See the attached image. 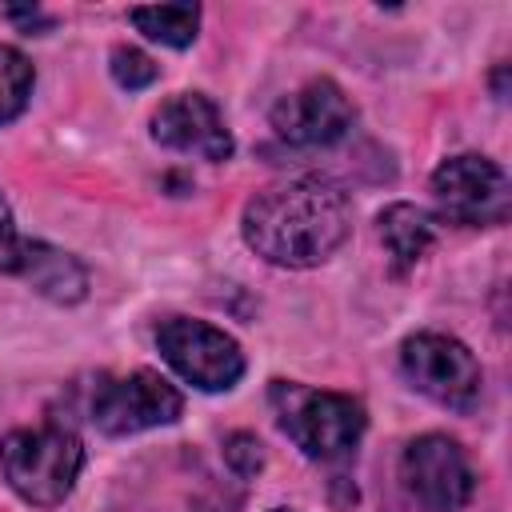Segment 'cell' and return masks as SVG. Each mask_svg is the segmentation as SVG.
<instances>
[{
	"mask_svg": "<svg viewBox=\"0 0 512 512\" xmlns=\"http://www.w3.org/2000/svg\"><path fill=\"white\" fill-rule=\"evenodd\" d=\"M268 512H292V508H268Z\"/></svg>",
	"mask_w": 512,
	"mask_h": 512,
	"instance_id": "obj_18",
	"label": "cell"
},
{
	"mask_svg": "<svg viewBox=\"0 0 512 512\" xmlns=\"http://www.w3.org/2000/svg\"><path fill=\"white\" fill-rule=\"evenodd\" d=\"M380 244H384V256L392 264L396 276L412 272L428 248L436 244V216L424 212L420 204H408V200H396L380 212Z\"/></svg>",
	"mask_w": 512,
	"mask_h": 512,
	"instance_id": "obj_11",
	"label": "cell"
},
{
	"mask_svg": "<svg viewBox=\"0 0 512 512\" xmlns=\"http://www.w3.org/2000/svg\"><path fill=\"white\" fill-rule=\"evenodd\" d=\"M152 140L168 152L200 156V160H228L236 140L224 124V112L204 92H176L152 112Z\"/></svg>",
	"mask_w": 512,
	"mask_h": 512,
	"instance_id": "obj_10",
	"label": "cell"
},
{
	"mask_svg": "<svg viewBox=\"0 0 512 512\" xmlns=\"http://www.w3.org/2000/svg\"><path fill=\"white\" fill-rule=\"evenodd\" d=\"M268 404L276 412L280 432L308 456V460H348L368 428L364 404L344 396V392H328V388H308L296 380H272L268 384Z\"/></svg>",
	"mask_w": 512,
	"mask_h": 512,
	"instance_id": "obj_2",
	"label": "cell"
},
{
	"mask_svg": "<svg viewBox=\"0 0 512 512\" xmlns=\"http://www.w3.org/2000/svg\"><path fill=\"white\" fill-rule=\"evenodd\" d=\"M20 276L48 300L56 304H76L84 300L88 292V272L76 256L44 244V240H28L24 244V264H20Z\"/></svg>",
	"mask_w": 512,
	"mask_h": 512,
	"instance_id": "obj_12",
	"label": "cell"
},
{
	"mask_svg": "<svg viewBox=\"0 0 512 512\" xmlns=\"http://www.w3.org/2000/svg\"><path fill=\"white\" fill-rule=\"evenodd\" d=\"M400 480L412 500L428 512H460L476 492V472L460 440L424 432L400 452Z\"/></svg>",
	"mask_w": 512,
	"mask_h": 512,
	"instance_id": "obj_8",
	"label": "cell"
},
{
	"mask_svg": "<svg viewBox=\"0 0 512 512\" xmlns=\"http://www.w3.org/2000/svg\"><path fill=\"white\" fill-rule=\"evenodd\" d=\"M108 72H112V80H116L120 88H128V92H140V88L156 84V76H160V64H156L148 52L132 48V44H116V48H112V56H108Z\"/></svg>",
	"mask_w": 512,
	"mask_h": 512,
	"instance_id": "obj_15",
	"label": "cell"
},
{
	"mask_svg": "<svg viewBox=\"0 0 512 512\" xmlns=\"http://www.w3.org/2000/svg\"><path fill=\"white\" fill-rule=\"evenodd\" d=\"M352 232V200L324 176H292L260 188L240 216L244 244L276 268H316Z\"/></svg>",
	"mask_w": 512,
	"mask_h": 512,
	"instance_id": "obj_1",
	"label": "cell"
},
{
	"mask_svg": "<svg viewBox=\"0 0 512 512\" xmlns=\"http://www.w3.org/2000/svg\"><path fill=\"white\" fill-rule=\"evenodd\" d=\"M432 200L436 216L456 228H496L512 212V184L496 160L480 152H456L436 164Z\"/></svg>",
	"mask_w": 512,
	"mask_h": 512,
	"instance_id": "obj_4",
	"label": "cell"
},
{
	"mask_svg": "<svg viewBox=\"0 0 512 512\" xmlns=\"http://www.w3.org/2000/svg\"><path fill=\"white\" fill-rule=\"evenodd\" d=\"M224 460H228V468L236 472V476H256L260 468H264V444L252 436V432H232L228 440H224Z\"/></svg>",
	"mask_w": 512,
	"mask_h": 512,
	"instance_id": "obj_16",
	"label": "cell"
},
{
	"mask_svg": "<svg viewBox=\"0 0 512 512\" xmlns=\"http://www.w3.org/2000/svg\"><path fill=\"white\" fill-rule=\"evenodd\" d=\"M24 236H20V228H16V220H12V208H8V200H4V192H0V272L4 276H20V264H24Z\"/></svg>",
	"mask_w": 512,
	"mask_h": 512,
	"instance_id": "obj_17",
	"label": "cell"
},
{
	"mask_svg": "<svg viewBox=\"0 0 512 512\" xmlns=\"http://www.w3.org/2000/svg\"><path fill=\"white\" fill-rule=\"evenodd\" d=\"M128 20L136 32H144L148 40L164 48H188L200 28V8L196 4H148V8H132Z\"/></svg>",
	"mask_w": 512,
	"mask_h": 512,
	"instance_id": "obj_13",
	"label": "cell"
},
{
	"mask_svg": "<svg viewBox=\"0 0 512 512\" xmlns=\"http://www.w3.org/2000/svg\"><path fill=\"white\" fill-rule=\"evenodd\" d=\"M272 132L284 140V144H296V148H328L336 140H344L352 132V120H356V108L352 100L344 96V88L328 76H316L308 84H300L296 92L280 96L272 104Z\"/></svg>",
	"mask_w": 512,
	"mask_h": 512,
	"instance_id": "obj_9",
	"label": "cell"
},
{
	"mask_svg": "<svg viewBox=\"0 0 512 512\" xmlns=\"http://www.w3.org/2000/svg\"><path fill=\"white\" fill-rule=\"evenodd\" d=\"M80 468H84V444L60 420H44L40 428H16L0 440V472L24 504L36 508L64 504L80 480Z\"/></svg>",
	"mask_w": 512,
	"mask_h": 512,
	"instance_id": "obj_3",
	"label": "cell"
},
{
	"mask_svg": "<svg viewBox=\"0 0 512 512\" xmlns=\"http://www.w3.org/2000/svg\"><path fill=\"white\" fill-rule=\"evenodd\" d=\"M180 412H184L180 388L152 368L100 376L88 400V420L104 436H136L148 428H164V424H176Z\"/></svg>",
	"mask_w": 512,
	"mask_h": 512,
	"instance_id": "obj_6",
	"label": "cell"
},
{
	"mask_svg": "<svg viewBox=\"0 0 512 512\" xmlns=\"http://www.w3.org/2000/svg\"><path fill=\"white\" fill-rule=\"evenodd\" d=\"M404 380L452 412H472L484 396V368L472 348L448 332H412L400 344Z\"/></svg>",
	"mask_w": 512,
	"mask_h": 512,
	"instance_id": "obj_5",
	"label": "cell"
},
{
	"mask_svg": "<svg viewBox=\"0 0 512 512\" xmlns=\"http://www.w3.org/2000/svg\"><path fill=\"white\" fill-rule=\"evenodd\" d=\"M32 84H36L32 60H28L20 48L0 44V124L16 120V116L28 108Z\"/></svg>",
	"mask_w": 512,
	"mask_h": 512,
	"instance_id": "obj_14",
	"label": "cell"
},
{
	"mask_svg": "<svg viewBox=\"0 0 512 512\" xmlns=\"http://www.w3.org/2000/svg\"><path fill=\"white\" fill-rule=\"evenodd\" d=\"M156 348H160V360L200 392H228L244 376L240 344L208 320H192V316L164 320L156 328Z\"/></svg>",
	"mask_w": 512,
	"mask_h": 512,
	"instance_id": "obj_7",
	"label": "cell"
}]
</instances>
